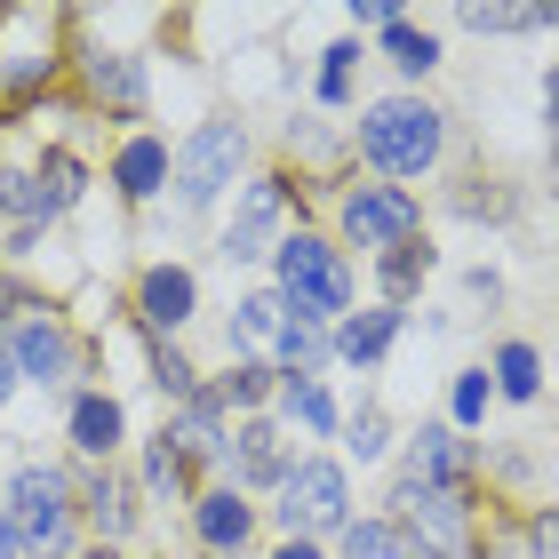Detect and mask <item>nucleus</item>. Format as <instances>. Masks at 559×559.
<instances>
[{
	"mask_svg": "<svg viewBox=\"0 0 559 559\" xmlns=\"http://www.w3.org/2000/svg\"><path fill=\"white\" fill-rule=\"evenodd\" d=\"M272 280H280V304H288L296 320H336V312H352V272L336 264V248L328 240H312V233H296V240H280L272 248Z\"/></svg>",
	"mask_w": 559,
	"mask_h": 559,
	"instance_id": "obj_1",
	"label": "nucleus"
},
{
	"mask_svg": "<svg viewBox=\"0 0 559 559\" xmlns=\"http://www.w3.org/2000/svg\"><path fill=\"white\" fill-rule=\"evenodd\" d=\"M360 152L384 176H424L440 160V112L416 105V96H384V105H368V120H360Z\"/></svg>",
	"mask_w": 559,
	"mask_h": 559,
	"instance_id": "obj_2",
	"label": "nucleus"
},
{
	"mask_svg": "<svg viewBox=\"0 0 559 559\" xmlns=\"http://www.w3.org/2000/svg\"><path fill=\"white\" fill-rule=\"evenodd\" d=\"M9 536H16V551H64V536H72V488H64V472H48V464H24L16 479H9Z\"/></svg>",
	"mask_w": 559,
	"mask_h": 559,
	"instance_id": "obj_3",
	"label": "nucleus"
},
{
	"mask_svg": "<svg viewBox=\"0 0 559 559\" xmlns=\"http://www.w3.org/2000/svg\"><path fill=\"white\" fill-rule=\"evenodd\" d=\"M240 152H248L240 120H200L185 136V152H176V200H185V209H209V200L240 176Z\"/></svg>",
	"mask_w": 559,
	"mask_h": 559,
	"instance_id": "obj_4",
	"label": "nucleus"
},
{
	"mask_svg": "<svg viewBox=\"0 0 559 559\" xmlns=\"http://www.w3.org/2000/svg\"><path fill=\"white\" fill-rule=\"evenodd\" d=\"M344 464H296L288 479H280V527H288V544H312L328 536V527H344Z\"/></svg>",
	"mask_w": 559,
	"mask_h": 559,
	"instance_id": "obj_5",
	"label": "nucleus"
},
{
	"mask_svg": "<svg viewBox=\"0 0 559 559\" xmlns=\"http://www.w3.org/2000/svg\"><path fill=\"white\" fill-rule=\"evenodd\" d=\"M416 224H424V209L400 185H360V192L344 200L352 248H400V240H416Z\"/></svg>",
	"mask_w": 559,
	"mask_h": 559,
	"instance_id": "obj_6",
	"label": "nucleus"
},
{
	"mask_svg": "<svg viewBox=\"0 0 559 559\" xmlns=\"http://www.w3.org/2000/svg\"><path fill=\"white\" fill-rule=\"evenodd\" d=\"M0 352H9L16 376H33V384H64L72 376V336L48 312H16L9 336H0Z\"/></svg>",
	"mask_w": 559,
	"mask_h": 559,
	"instance_id": "obj_7",
	"label": "nucleus"
},
{
	"mask_svg": "<svg viewBox=\"0 0 559 559\" xmlns=\"http://www.w3.org/2000/svg\"><path fill=\"white\" fill-rule=\"evenodd\" d=\"M280 216H288V192H280L272 176H257V185L240 192V209H233L224 257H233V264H257V257H272V233H280Z\"/></svg>",
	"mask_w": 559,
	"mask_h": 559,
	"instance_id": "obj_8",
	"label": "nucleus"
},
{
	"mask_svg": "<svg viewBox=\"0 0 559 559\" xmlns=\"http://www.w3.org/2000/svg\"><path fill=\"white\" fill-rule=\"evenodd\" d=\"M400 503H408V544L416 551L448 559L455 544H464V503L455 496H431V488H408V479H400Z\"/></svg>",
	"mask_w": 559,
	"mask_h": 559,
	"instance_id": "obj_9",
	"label": "nucleus"
},
{
	"mask_svg": "<svg viewBox=\"0 0 559 559\" xmlns=\"http://www.w3.org/2000/svg\"><path fill=\"white\" fill-rule=\"evenodd\" d=\"M408 488H431V496H455V488H464V440H455L448 424H424V431H416Z\"/></svg>",
	"mask_w": 559,
	"mask_h": 559,
	"instance_id": "obj_10",
	"label": "nucleus"
},
{
	"mask_svg": "<svg viewBox=\"0 0 559 559\" xmlns=\"http://www.w3.org/2000/svg\"><path fill=\"white\" fill-rule=\"evenodd\" d=\"M233 472L248 479V488H280L296 464H288V448H280L272 424H240V431H233Z\"/></svg>",
	"mask_w": 559,
	"mask_h": 559,
	"instance_id": "obj_11",
	"label": "nucleus"
},
{
	"mask_svg": "<svg viewBox=\"0 0 559 559\" xmlns=\"http://www.w3.org/2000/svg\"><path fill=\"white\" fill-rule=\"evenodd\" d=\"M72 448L81 455H112L120 448V400H105V392L72 400Z\"/></svg>",
	"mask_w": 559,
	"mask_h": 559,
	"instance_id": "obj_12",
	"label": "nucleus"
},
{
	"mask_svg": "<svg viewBox=\"0 0 559 559\" xmlns=\"http://www.w3.org/2000/svg\"><path fill=\"white\" fill-rule=\"evenodd\" d=\"M248 527H257V512L233 496V488H216V496H200V536H209L216 551H240L248 544Z\"/></svg>",
	"mask_w": 559,
	"mask_h": 559,
	"instance_id": "obj_13",
	"label": "nucleus"
},
{
	"mask_svg": "<svg viewBox=\"0 0 559 559\" xmlns=\"http://www.w3.org/2000/svg\"><path fill=\"white\" fill-rule=\"evenodd\" d=\"M144 320L152 328H185L192 320V272H176V264H160L144 280Z\"/></svg>",
	"mask_w": 559,
	"mask_h": 559,
	"instance_id": "obj_14",
	"label": "nucleus"
},
{
	"mask_svg": "<svg viewBox=\"0 0 559 559\" xmlns=\"http://www.w3.org/2000/svg\"><path fill=\"white\" fill-rule=\"evenodd\" d=\"M112 176H120V192H129V200H152V192L168 185V152L152 144V136H136V144H120Z\"/></svg>",
	"mask_w": 559,
	"mask_h": 559,
	"instance_id": "obj_15",
	"label": "nucleus"
},
{
	"mask_svg": "<svg viewBox=\"0 0 559 559\" xmlns=\"http://www.w3.org/2000/svg\"><path fill=\"white\" fill-rule=\"evenodd\" d=\"M344 559H424V551L392 520H344Z\"/></svg>",
	"mask_w": 559,
	"mask_h": 559,
	"instance_id": "obj_16",
	"label": "nucleus"
},
{
	"mask_svg": "<svg viewBox=\"0 0 559 559\" xmlns=\"http://www.w3.org/2000/svg\"><path fill=\"white\" fill-rule=\"evenodd\" d=\"M392 336H400V312H360V320L336 328V352L368 368V360H384V352H392Z\"/></svg>",
	"mask_w": 559,
	"mask_h": 559,
	"instance_id": "obj_17",
	"label": "nucleus"
},
{
	"mask_svg": "<svg viewBox=\"0 0 559 559\" xmlns=\"http://www.w3.org/2000/svg\"><path fill=\"white\" fill-rule=\"evenodd\" d=\"M280 360H288L296 376H312V368L328 360V328H312V320L288 312V320H280Z\"/></svg>",
	"mask_w": 559,
	"mask_h": 559,
	"instance_id": "obj_18",
	"label": "nucleus"
},
{
	"mask_svg": "<svg viewBox=\"0 0 559 559\" xmlns=\"http://www.w3.org/2000/svg\"><path fill=\"white\" fill-rule=\"evenodd\" d=\"M280 320H288V304H280V296H240L233 336L240 344H280Z\"/></svg>",
	"mask_w": 559,
	"mask_h": 559,
	"instance_id": "obj_19",
	"label": "nucleus"
},
{
	"mask_svg": "<svg viewBox=\"0 0 559 559\" xmlns=\"http://www.w3.org/2000/svg\"><path fill=\"white\" fill-rule=\"evenodd\" d=\"M424 272H431V248H416V240H400V248H384V296H392V304H408Z\"/></svg>",
	"mask_w": 559,
	"mask_h": 559,
	"instance_id": "obj_20",
	"label": "nucleus"
},
{
	"mask_svg": "<svg viewBox=\"0 0 559 559\" xmlns=\"http://www.w3.org/2000/svg\"><path fill=\"white\" fill-rule=\"evenodd\" d=\"M536 384H544L536 352H527V344H503V352H496V392H503V400H536Z\"/></svg>",
	"mask_w": 559,
	"mask_h": 559,
	"instance_id": "obj_21",
	"label": "nucleus"
},
{
	"mask_svg": "<svg viewBox=\"0 0 559 559\" xmlns=\"http://www.w3.org/2000/svg\"><path fill=\"white\" fill-rule=\"evenodd\" d=\"M144 479H152V496H185V479H192V464H185V448H168V431H160V440H152L144 448Z\"/></svg>",
	"mask_w": 559,
	"mask_h": 559,
	"instance_id": "obj_22",
	"label": "nucleus"
},
{
	"mask_svg": "<svg viewBox=\"0 0 559 559\" xmlns=\"http://www.w3.org/2000/svg\"><path fill=\"white\" fill-rule=\"evenodd\" d=\"M33 185H40V200H48V216H57V209H72V200H81V160H72V152H48Z\"/></svg>",
	"mask_w": 559,
	"mask_h": 559,
	"instance_id": "obj_23",
	"label": "nucleus"
},
{
	"mask_svg": "<svg viewBox=\"0 0 559 559\" xmlns=\"http://www.w3.org/2000/svg\"><path fill=\"white\" fill-rule=\"evenodd\" d=\"M88 81H96V96H112V105H144V72L129 64V57H96V72H88Z\"/></svg>",
	"mask_w": 559,
	"mask_h": 559,
	"instance_id": "obj_24",
	"label": "nucleus"
},
{
	"mask_svg": "<svg viewBox=\"0 0 559 559\" xmlns=\"http://www.w3.org/2000/svg\"><path fill=\"white\" fill-rule=\"evenodd\" d=\"M384 57H392L400 72H431V64H440V48H431V33H416V24H392V33H384Z\"/></svg>",
	"mask_w": 559,
	"mask_h": 559,
	"instance_id": "obj_25",
	"label": "nucleus"
},
{
	"mask_svg": "<svg viewBox=\"0 0 559 559\" xmlns=\"http://www.w3.org/2000/svg\"><path fill=\"white\" fill-rule=\"evenodd\" d=\"M88 512H96V527H105V536H129V488H120V479H88Z\"/></svg>",
	"mask_w": 559,
	"mask_h": 559,
	"instance_id": "obj_26",
	"label": "nucleus"
},
{
	"mask_svg": "<svg viewBox=\"0 0 559 559\" xmlns=\"http://www.w3.org/2000/svg\"><path fill=\"white\" fill-rule=\"evenodd\" d=\"M288 408L304 431H336V408H328V392L312 384V376H288Z\"/></svg>",
	"mask_w": 559,
	"mask_h": 559,
	"instance_id": "obj_27",
	"label": "nucleus"
},
{
	"mask_svg": "<svg viewBox=\"0 0 559 559\" xmlns=\"http://www.w3.org/2000/svg\"><path fill=\"white\" fill-rule=\"evenodd\" d=\"M0 209L33 224V216H48V200H40V185H33V176H24V168H9V176H0Z\"/></svg>",
	"mask_w": 559,
	"mask_h": 559,
	"instance_id": "obj_28",
	"label": "nucleus"
},
{
	"mask_svg": "<svg viewBox=\"0 0 559 559\" xmlns=\"http://www.w3.org/2000/svg\"><path fill=\"white\" fill-rule=\"evenodd\" d=\"M384 448H392V424H384V408H360V416H352V455H360V464H376Z\"/></svg>",
	"mask_w": 559,
	"mask_h": 559,
	"instance_id": "obj_29",
	"label": "nucleus"
},
{
	"mask_svg": "<svg viewBox=\"0 0 559 559\" xmlns=\"http://www.w3.org/2000/svg\"><path fill=\"white\" fill-rule=\"evenodd\" d=\"M352 57H360V48H328V64H320V105H344V96H352Z\"/></svg>",
	"mask_w": 559,
	"mask_h": 559,
	"instance_id": "obj_30",
	"label": "nucleus"
},
{
	"mask_svg": "<svg viewBox=\"0 0 559 559\" xmlns=\"http://www.w3.org/2000/svg\"><path fill=\"white\" fill-rule=\"evenodd\" d=\"M479 416H488V368L455 376V424H479Z\"/></svg>",
	"mask_w": 559,
	"mask_h": 559,
	"instance_id": "obj_31",
	"label": "nucleus"
},
{
	"mask_svg": "<svg viewBox=\"0 0 559 559\" xmlns=\"http://www.w3.org/2000/svg\"><path fill=\"white\" fill-rule=\"evenodd\" d=\"M272 392V368H257V360H248V368H233V376H224V400H240V408H257V400Z\"/></svg>",
	"mask_w": 559,
	"mask_h": 559,
	"instance_id": "obj_32",
	"label": "nucleus"
},
{
	"mask_svg": "<svg viewBox=\"0 0 559 559\" xmlns=\"http://www.w3.org/2000/svg\"><path fill=\"white\" fill-rule=\"evenodd\" d=\"M152 368H160V392H176V400H192V368L176 360L168 344H160V360H152Z\"/></svg>",
	"mask_w": 559,
	"mask_h": 559,
	"instance_id": "obj_33",
	"label": "nucleus"
},
{
	"mask_svg": "<svg viewBox=\"0 0 559 559\" xmlns=\"http://www.w3.org/2000/svg\"><path fill=\"white\" fill-rule=\"evenodd\" d=\"M352 16H360V24H376V33H392V24H400V9H392V0H360Z\"/></svg>",
	"mask_w": 559,
	"mask_h": 559,
	"instance_id": "obj_34",
	"label": "nucleus"
},
{
	"mask_svg": "<svg viewBox=\"0 0 559 559\" xmlns=\"http://www.w3.org/2000/svg\"><path fill=\"white\" fill-rule=\"evenodd\" d=\"M9 392H16V360L0 352V400H9Z\"/></svg>",
	"mask_w": 559,
	"mask_h": 559,
	"instance_id": "obj_35",
	"label": "nucleus"
},
{
	"mask_svg": "<svg viewBox=\"0 0 559 559\" xmlns=\"http://www.w3.org/2000/svg\"><path fill=\"white\" fill-rule=\"evenodd\" d=\"M544 559H559V512L544 520Z\"/></svg>",
	"mask_w": 559,
	"mask_h": 559,
	"instance_id": "obj_36",
	"label": "nucleus"
},
{
	"mask_svg": "<svg viewBox=\"0 0 559 559\" xmlns=\"http://www.w3.org/2000/svg\"><path fill=\"white\" fill-rule=\"evenodd\" d=\"M0 559H16V536H9V512H0Z\"/></svg>",
	"mask_w": 559,
	"mask_h": 559,
	"instance_id": "obj_37",
	"label": "nucleus"
},
{
	"mask_svg": "<svg viewBox=\"0 0 559 559\" xmlns=\"http://www.w3.org/2000/svg\"><path fill=\"white\" fill-rule=\"evenodd\" d=\"M280 559H320L312 544H280Z\"/></svg>",
	"mask_w": 559,
	"mask_h": 559,
	"instance_id": "obj_38",
	"label": "nucleus"
},
{
	"mask_svg": "<svg viewBox=\"0 0 559 559\" xmlns=\"http://www.w3.org/2000/svg\"><path fill=\"white\" fill-rule=\"evenodd\" d=\"M551 136H559V72H551Z\"/></svg>",
	"mask_w": 559,
	"mask_h": 559,
	"instance_id": "obj_39",
	"label": "nucleus"
},
{
	"mask_svg": "<svg viewBox=\"0 0 559 559\" xmlns=\"http://www.w3.org/2000/svg\"><path fill=\"white\" fill-rule=\"evenodd\" d=\"M0 312H9V280H0Z\"/></svg>",
	"mask_w": 559,
	"mask_h": 559,
	"instance_id": "obj_40",
	"label": "nucleus"
},
{
	"mask_svg": "<svg viewBox=\"0 0 559 559\" xmlns=\"http://www.w3.org/2000/svg\"><path fill=\"white\" fill-rule=\"evenodd\" d=\"M551 192H559V160H551Z\"/></svg>",
	"mask_w": 559,
	"mask_h": 559,
	"instance_id": "obj_41",
	"label": "nucleus"
},
{
	"mask_svg": "<svg viewBox=\"0 0 559 559\" xmlns=\"http://www.w3.org/2000/svg\"><path fill=\"white\" fill-rule=\"evenodd\" d=\"M96 559H112V551H96Z\"/></svg>",
	"mask_w": 559,
	"mask_h": 559,
	"instance_id": "obj_42",
	"label": "nucleus"
}]
</instances>
